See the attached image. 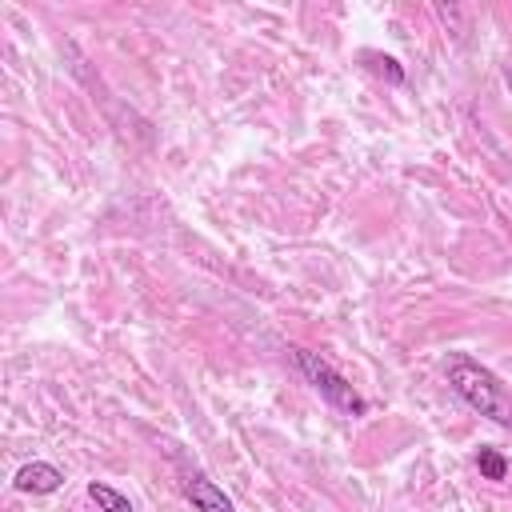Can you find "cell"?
I'll return each mask as SVG.
<instances>
[{
    "instance_id": "1",
    "label": "cell",
    "mask_w": 512,
    "mask_h": 512,
    "mask_svg": "<svg viewBox=\"0 0 512 512\" xmlns=\"http://www.w3.org/2000/svg\"><path fill=\"white\" fill-rule=\"evenodd\" d=\"M444 376H448L452 392H456L472 412L488 416L492 424L512 428V400H508V392H504V384L496 380L492 368H484V364H480L476 356H468V352H448Z\"/></svg>"
},
{
    "instance_id": "2",
    "label": "cell",
    "mask_w": 512,
    "mask_h": 512,
    "mask_svg": "<svg viewBox=\"0 0 512 512\" xmlns=\"http://www.w3.org/2000/svg\"><path fill=\"white\" fill-rule=\"evenodd\" d=\"M292 352V364L300 368V376L320 392V400H328L336 412H344V416H360L364 408H368V400L320 356V352H312V348H288Z\"/></svg>"
},
{
    "instance_id": "3",
    "label": "cell",
    "mask_w": 512,
    "mask_h": 512,
    "mask_svg": "<svg viewBox=\"0 0 512 512\" xmlns=\"http://www.w3.org/2000/svg\"><path fill=\"white\" fill-rule=\"evenodd\" d=\"M64 484V472L56 468V464H48V460H32V464H24L16 476H12V488L16 492H32V496H48V492H56Z\"/></svg>"
},
{
    "instance_id": "4",
    "label": "cell",
    "mask_w": 512,
    "mask_h": 512,
    "mask_svg": "<svg viewBox=\"0 0 512 512\" xmlns=\"http://www.w3.org/2000/svg\"><path fill=\"white\" fill-rule=\"evenodd\" d=\"M184 496H188V504H192L196 512H236L232 500H228L208 476H200V472L184 480Z\"/></svg>"
},
{
    "instance_id": "5",
    "label": "cell",
    "mask_w": 512,
    "mask_h": 512,
    "mask_svg": "<svg viewBox=\"0 0 512 512\" xmlns=\"http://www.w3.org/2000/svg\"><path fill=\"white\" fill-rule=\"evenodd\" d=\"M360 60H364V68H368L372 76H380V80H388V84H404V68H400L392 56H384V52H376V48H364Z\"/></svg>"
},
{
    "instance_id": "6",
    "label": "cell",
    "mask_w": 512,
    "mask_h": 512,
    "mask_svg": "<svg viewBox=\"0 0 512 512\" xmlns=\"http://www.w3.org/2000/svg\"><path fill=\"white\" fill-rule=\"evenodd\" d=\"M88 496L96 500V508H100V512H132V500H128L124 492H116L112 484L92 480V484H88Z\"/></svg>"
},
{
    "instance_id": "7",
    "label": "cell",
    "mask_w": 512,
    "mask_h": 512,
    "mask_svg": "<svg viewBox=\"0 0 512 512\" xmlns=\"http://www.w3.org/2000/svg\"><path fill=\"white\" fill-rule=\"evenodd\" d=\"M476 468H480L484 480H504V476H508V456L484 444V448L476 452Z\"/></svg>"
},
{
    "instance_id": "8",
    "label": "cell",
    "mask_w": 512,
    "mask_h": 512,
    "mask_svg": "<svg viewBox=\"0 0 512 512\" xmlns=\"http://www.w3.org/2000/svg\"><path fill=\"white\" fill-rule=\"evenodd\" d=\"M504 84L512 88V64H504Z\"/></svg>"
}]
</instances>
